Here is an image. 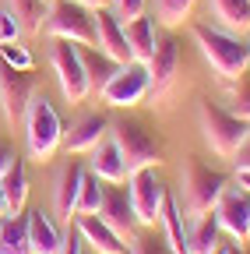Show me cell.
Wrapping results in <instances>:
<instances>
[{
	"label": "cell",
	"mask_w": 250,
	"mask_h": 254,
	"mask_svg": "<svg viewBox=\"0 0 250 254\" xmlns=\"http://www.w3.org/2000/svg\"><path fill=\"white\" fill-rule=\"evenodd\" d=\"M191 32H194V43L201 46V57L211 64V71L222 81H233L250 67V43L240 39L236 32L211 28V25H201V21H194Z\"/></svg>",
	"instance_id": "obj_1"
},
{
	"label": "cell",
	"mask_w": 250,
	"mask_h": 254,
	"mask_svg": "<svg viewBox=\"0 0 250 254\" xmlns=\"http://www.w3.org/2000/svg\"><path fill=\"white\" fill-rule=\"evenodd\" d=\"M25 145H28V159L36 163H50L56 155V148L64 145V120L53 110V103L46 95H32L25 110Z\"/></svg>",
	"instance_id": "obj_2"
},
{
	"label": "cell",
	"mask_w": 250,
	"mask_h": 254,
	"mask_svg": "<svg viewBox=\"0 0 250 254\" xmlns=\"http://www.w3.org/2000/svg\"><path fill=\"white\" fill-rule=\"evenodd\" d=\"M198 124H201V134H204L208 148L215 155H222V159H233L240 152V145L247 141V134H250V120L215 106L211 99H204L198 106Z\"/></svg>",
	"instance_id": "obj_3"
},
{
	"label": "cell",
	"mask_w": 250,
	"mask_h": 254,
	"mask_svg": "<svg viewBox=\"0 0 250 254\" xmlns=\"http://www.w3.org/2000/svg\"><path fill=\"white\" fill-rule=\"evenodd\" d=\"M226 187H229L226 173L204 166L201 159H194V155L183 159V208H187V215L211 212Z\"/></svg>",
	"instance_id": "obj_4"
},
{
	"label": "cell",
	"mask_w": 250,
	"mask_h": 254,
	"mask_svg": "<svg viewBox=\"0 0 250 254\" xmlns=\"http://www.w3.org/2000/svg\"><path fill=\"white\" fill-rule=\"evenodd\" d=\"M43 32L50 39H71V43H96V11L78 0H53L46 7Z\"/></svg>",
	"instance_id": "obj_5"
},
{
	"label": "cell",
	"mask_w": 250,
	"mask_h": 254,
	"mask_svg": "<svg viewBox=\"0 0 250 254\" xmlns=\"http://www.w3.org/2000/svg\"><path fill=\"white\" fill-rule=\"evenodd\" d=\"M109 138L116 141V148H120V155H123L127 177L138 173V170H148V166H159V163H162V145L155 141L141 124H134V120H120V124H113Z\"/></svg>",
	"instance_id": "obj_6"
},
{
	"label": "cell",
	"mask_w": 250,
	"mask_h": 254,
	"mask_svg": "<svg viewBox=\"0 0 250 254\" xmlns=\"http://www.w3.org/2000/svg\"><path fill=\"white\" fill-rule=\"evenodd\" d=\"M151 92V74H148V64H138V60H127L113 71V78L102 85V103L113 106V110H131L138 106L145 95Z\"/></svg>",
	"instance_id": "obj_7"
},
{
	"label": "cell",
	"mask_w": 250,
	"mask_h": 254,
	"mask_svg": "<svg viewBox=\"0 0 250 254\" xmlns=\"http://www.w3.org/2000/svg\"><path fill=\"white\" fill-rule=\"evenodd\" d=\"M50 64L56 71V85H60V92H64V99L67 103H85V95L92 92V85H88V74H85V64L78 57V43L53 39Z\"/></svg>",
	"instance_id": "obj_8"
},
{
	"label": "cell",
	"mask_w": 250,
	"mask_h": 254,
	"mask_svg": "<svg viewBox=\"0 0 250 254\" xmlns=\"http://www.w3.org/2000/svg\"><path fill=\"white\" fill-rule=\"evenodd\" d=\"M127 194H131V208H134L138 226L151 230L159 222V212H162V201H166V184L155 177V166L127 177Z\"/></svg>",
	"instance_id": "obj_9"
},
{
	"label": "cell",
	"mask_w": 250,
	"mask_h": 254,
	"mask_svg": "<svg viewBox=\"0 0 250 254\" xmlns=\"http://www.w3.org/2000/svg\"><path fill=\"white\" fill-rule=\"evenodd\" d=\"M211 212L236 244H250V194L243 187H226Z\"/></svg>",
	"instance_id": "obj_10"
},
{
	"label": "cell",
	"mask_w": 250,
	"mask_h": 254,
	"mask_svg": "<svg viewBox=\"0 0 250 254\" xmlns=\"http://www.w3.org/2000/svg\"><path fill=\"white\" fill-rule=\"evenodd\" d=\"M36 95L32 74L28 71H14L0 60V110H4L7 124H18L28 110V99Z\"/></svg>",
	"instance_id": "obj_11"
},
{
	"label": "cell",
	"mask_w": 250,
	"mask_h": 254,
	"mask_svg": "<svg viewBox=\"0 0 250 254\" xmlns=\"http://www.w3.org/2000/svg\"><path fill=\"white\" fill-rule=\"evenodd\" d=\"M99 215L106 226H113L123 240H131L134 230H138V219H134V208H131V194L123 184H109L102 187V205H99Z\"/></svg>",
	"instance_id": "obj_12"
},
{
	"label": "cell",
	"mask_w": 250,
	"mask_h": 254,
	"mask_svg": "<svg viewBox=\"0 0 250 254\" xmlns=\"http://www.w3.org/2000/svg\"><path fill=\"white\" fill-rule=\"evenodd\" d=\"M74 226H78V233L85 237V244L96 251V254H131V244L123 240L113 226H106L99 212H92V215H74Z\"/></svg>",
	"instance_id": "obj_13"
},
{
	"label": "cell",
	"mask_w": 250,
	"mask_h": 254,
	"mask_svg": "<svg viewBox=\"0 0 250 254\" xmlns=\"http://www.w3.org/2000/svg\"><path fill=\"white\" fill-rule=\"evenodd\" d=\"M106 134H109V120L102 113H81L71 124V131H64V148L67 155H81V152H92Z\"/></svg>",
	"instance_id": "obj_14"
},
{
	"label": "cell",
	"mask_w": 250,
	"mask_h": 254,
	"mask_svg": "<svg viewBox=\"0 0 250 254\" xmlns=\"http://www.w3.org/2000/svg\"><path fill=\"white\" fill-rule=\"evenodd\" d=\"M85 166L78 163V159H71V163L56 173V184H53V215L71 222L74 219V201H78V190H81V180H85Z\"/></svg>",
	"instance_id": "obj_15"
},
{
	"label": "cell",
	"mask_w": 250,
	"mask_h": 254,
	"mask_svg": "<svg viewBox=\"0 0 250 254\" xmlns=\"http://www.w3.org/2000/svg\"><path fill=\"white\" fill-rule=\"evenodd\" d=\"M25 226H28V247H32V254H60L64 233L56 226V215H50L43 208H32L25 215Z\"/></svg>",
	"instance_id": "obj_16"
},
{
	"label": "cell",
	"mask_w": 250,
	"mask_h": 254,
	"mask_svg": "<svg viewBox=\"0 0 250 254\" xmlns=\"http://www.w3.org/2000/svg\"><path fill=\"white\" fill-rule=\"evenodd\" d=\"M96 46L113 57L116 64H127L131 60V50H127V36H123V21L106 11V7H96Z\"/></svg>",
	"instance_id": "obj_17"
},
{
	"label": "cell",
	"mask_w": 250,
	"mask_h": 254,
	"mask_svg": "<svg viewBox=\"0 0 250 254\" xmlns=\"http://www.w3.org/2000/svg\"><path fill=\"white\" fill-rule=\"evenodd\" d=\"M176 71H180V39L166 36V39H159V46H155V53H151V60H148L151 92H155V95H162V92L173 85Z\"/></svg>",
	"instance_id": "obj_18"
},
{
	"label": "cell",
	"mask_w": 250,
	"mask_h": 254,
	"mask_svg": "<svg viewBox=\"0 0 250 254\" xmlns=\"http://www.w3.org/2000/svg\"><path fill=\"white\" fill-rule=\"evenodd\" d=\"M88 173H96L102 184H127V166H123V155L109 134L92 148V170Z\"/></svg>",
	"instance_id": "obj_19"
},
{
	"label": "cell",
	"mask_w": 250,
	"mask_h": 254,
	"mask_svg": "<svg viewBox=\"0 0 250 254\" xmlns=\"http://www.w3.org/2000/svg\"><path fill=\"white\" fill-rule=\"evenodd\" d=\"M123 36H127V50H131V60L138 64H148L155 46H159V32H155V18L151 14H141L134 21L123 25Z\"/></svg>",
	"instance_id": "obj_20"
},
{
	"label": "cell",
	"mask_w": 250,
	"mask_h": 254,
	"mask_svg": "<svg viewBox=\"0 0 250 254\" xmlns=\"http://www.w3.org/2000/svg\"><path fill=\"white\" fill-rule=\"evenodd\" d=\"M215 247H222V226L215 212L194 215V222L187 226V254H211Z\"/></svg>",
	"instance_id": "obj_21"
},
{
	"label": "cell",
	"mask_w": 250,
	"mask_h": 254,
	"mask_svg": "<svg viewBox=\"0 0 250 254\" xmlns=\"http://www.w3.org/2000/svg\"><path fill=\"white\" fill-rule=\"evenodd\" d=\"M78 57H81V64H85V74H88V85H92V92H102V85L113 78V71L120 67V64L113 60V57H106L96 43H78Z\"/></svg>",
	"instance_id": "obj_22"
},
{
	"label": "cell",
	"mask_w": 250,
	"mask_h": 254,
	"mask_svg": "<svg viewBox=\"0 0 250 254\" xmlns=\"http://www.w3.org/2000/svg\"><path fill=\"white\" fill-rule=\"evenodd\" d=\"M0 190H4V201H7V215H21V208L28 201V173H25V159L21 155H14L7 173L0 177Z\"/></svg>",
	"instance_id": "obj_23"
},
{
	"label": "cell",
	"mask_w": 250,
	"mask_h": 254,
	"mask_svg": "<svg viewBox=\"0 0 250 254\" xmlns=\"http://www.w3.org/2000/svg\"><path fill=\"white\" fill-rule=\"evenodd\" d=\"M159 222H162V237L169 240L173 254H187V226H183V212L176 205V198L166 190V201H162V212H159Z\"/></svg>",
	"instance_id": "obj_24"
},
{
	"label": "cell",
	"mask_w": 250,
	"mask_h": 254,
	"mask_svg": "<svg viewBox=\"0 0 250 254\" xmlns=\"http://www.w3.org/2000/svg\"><path fill=\"white\" fill-rule=\"evenodd\" d=\"M211 14L226 32H250V0H211Z\"/></svg>",
	"instance_id": "obj_25"
},
{
	"label": "cell",
	"mask_w": 250,
	"mask_h": 254,
	"mask_svg": "<svg viewBox=\"0 0 250 254\" xmlns=\"http://www.w3.org/2000/svg\"><path fill=\"white\" fill-rule=\"evenodd\" d=\"M0 254H32L25 215H4L0 219Z\"/></svg>",
	"instance_id": "obj_26"
},
{
	"label": "cell",
	"mask_w": 250,
	"mask_h": 254,
	"mask_svg": "<svg viewBox=\"0 0 250 254\" xmlns=\"http://www.w3.org/2000/svg\"><path fill=\"white\" fill-rule=\"evenodd\" d=\"M11 14L18 18L21 32H32V36H39L43 32V21H46V0H7Z\"/></svg>",
	"instance_id": "obj_27"
},
{
	"label": "cell",
	"mask_w": 250,
	"mask_h": 254,
	"mask_svg": "<svg viewBox=\"0 0 250 254\" xmlns=\"http://www.w3.org/2000/svg\"><path fill=\"white\" fill-rule=\"evenodd\" d=\"M99 205H102V180L96 173H85L78 201H74V215H92V212H99Z\"/></svg>",
	"instance_id": "obj_28"
},
{
	"label": "cell",
	"mask_w": 250,
	"mask_h": 254,
	"mask_svg": "<svg viewBox=\"0 0 250 254\" xmlns=\"http://www.w3.org/2000/svg\"><path fill=\"white\" fill-rule=\"evenodd\" d=\"M229 113L250 120V67L229 81Z\"/></svg>",
	"instance_id": "obj_29"
},
{
	"label": "cell",
	"mask_w": 250,
	"mask_h": 254,
	"mask_svg": "<svg viewBox=\"0 0 250 254\" xmlns=\"http://www.w3.org/2000/svg\"><path fill=\"white\" fill-rule=\"evenodd\" d=\"M194 4H198V0H155V11H159V21L162 25L176 28V25H183L187 18H191Z\"/></svg>",
	"instance_id": "obj_30"
},
{
	"label": "cell",
	"mask_w": 250,
	"mask_h": 254,
	"mask_svg": "<svg viewBox=\"0 0 250 254\" xmlns=\"http://www.w3.org/2000/svg\"><path fill=\"white\" fill-rule=\"evenodd\" d=\"M131 254H173V247L162 233H134L131 237Z\"/></svg>",
	"instance_id": "obj_31"
},
{
	"label": "cell",
	"mask_w": 250,
	"mask_h": 254,
	"mask_svg": "<svg viewBox=\"0 0 250 254\" xmlns=\"http://www.w3.org/2000/svg\"><path fill=\"white\" fill-rule=\"evenodd\" d=\"M0 60L7 64V67H14V71H32V53H28L25 46H18V43H0Z\"/></svg>",
	"instance_id": "obj_32"
},
{
	"label": "cell",
	"mask_w": 250,
	"mask_h": 254,
	"mask_svg": "<svg viewBox=\"0 0 250 254\" xmlns=\"http://www.w3.org/2000/svg\"><path fill=\"white\" fill-rule=\"evenodd\" d=\"M109 4H113V14L120 21H134L145 14V0H109Z\"/></svg>",
	"instance_id": "obj_33"
},
{
	"label": "cell",
	"mask_w": 250,
	"mask_h": 254,
	"mask_svg": "<svg viewBox=\"0 0 250 254\" xmlns=\"http://www.w3.org/2000/svg\"><path fill=\"white\" fill-rule=\"evenodd\" d=\"M18 36H21V25L11 14V7H4L0 11V43H18Z\"/></svg>",
	"instance_id": "obj_34"
},
{
	"label": "cell",
	"mask_w": 250,
	"mask_h": 254,
	"mask_svg": "<svg viewBox=\"0 0 250 254\" xmlns=\"http://www.w3.org/2000/svg\"><path fill=\"white\" fill-rule=\"evenodd\" d=\"M81 247H85V237L78 233V226L71 222V230L64 233V247H60V254H81Z\"/></svg>",
	"instance_id": "obj_35"
},
{
	"label": "cell",
	"mask_w": 250,
	"mask_h": 254,
	"mask_svg": "<svg viewBox=\"0 0 250 254\" xmlns=\"http://www.w3.org/2000/svg\"><path fill=\"white\" fill-rule=\"evenodd\" d=\"M233 163H236V170H250V134H247V141L240 145V152L233 155Z\"/></svg>",
	"instance_id": "obj_36"
},
{
	"label": "cell",
	"mask_w": 250,
	"mask_h": 254,
	"mask_svg": "<svg viewBox=\"0 0 250 254\" xmlns=\"http://www.w3.org/2000/svg\"><path fill=\"white\" fill-rule=\"evenodd\" d=\"M14 163V148L7 145V141H0V177L7 173V166Z\"/></svg>",
	"instance_id": "obj_37"
},
{
	"label": "cell",
	"mask_w": 250,
	"mask_h": 254,
	"mask_svg": "<svg viewBox=\"0 0 250 254\" xmlns=\"http://www.w3.org/2000/svg\"><path fill=\"white\" fill-rule=\"evenodd\" d=\"M236 184L247 190V194H250V170H236Z\"/></svg>",
	"instance_id": "obj_38"
},
{
	"label": "cell",
	"mask_w": 250,
	"mask_h": 254,
	"mask_svg": "<svg viewBox=\"0 0 250 254\" xmlns=\"http://www.w3.org/2000/svg\"><path fill=\"white\" fill-rule=\"evenodd\" d=\"M78 4H85V7L96 11V7H102V4H106V0H78Z\"/></svg>",
	"instance_id": "obj_39"
},
{
	"label": "cell",
	"mask_w": 250,
	"mask_h": 254,
	"mask_svg": "<svg viewBox=\"0 0 250 254\" xmlns=\"http://www.w3.org/2000/svg\"><path fill=\"white\" fill-rule=\"evenodd\" d=\"M0 215H7V201H4V190H0Z\"/></svg>",
	"instance_id": "obj_40"
},
{
	"label": "cell",
	"mask_w": 250,
	"mask_h": 254,
	"mask_svg": "<svg viewBox=\"0 0 250 254\" xmlns=\"http://www.w3.org/2000/svg\"><path fill=\"white\" fill-rule=\"evenodd\" d=\"M211 254H229V247H215V251H211Z\"/></svg>",
	"instance_id": "obj_41"
},
{
	"label": "cell",
	"mask_w": 250,
	"mask_h": 254,
	"mask_svg": "<svg viewBox=\"0 0 250 254\" xmlns=\"http://www.w3.org/2000/svg\"><path fill=\"white\" fill-rule=\"evenodd\" d=\"M229 254H250V251H229Z\"/></svg>",
	"instance_id": "obj_42"
},
{
	"label": "cell",
	"mask_w": 250,
	"mask_h": 254,
	"mask_svg": "<svg viewBox=\"0 0 250 254\" xmlns=\"http://www.w3.org/2000/svg\"><path fill=\"white\" fill-rule=\"evenodd\" d=\"M46 4H53V0H46Z\"/></svg>",
	"instance_id": "obj_43"
},
{
	"label": "cell",
	"mask_w": 250,
	"mask_h": 254,
	"mask_svg": "<svg viewBox=\"0 0 250 254\" xmlns=\"http://www.w3.org/2000/svg\"><path fill=\"white\" fill-rule=\"evenodd\" d=\"M0 219H4V215H0Z\"/></svg>",
	"instance_id": "obj_44"
}]
</instances>
